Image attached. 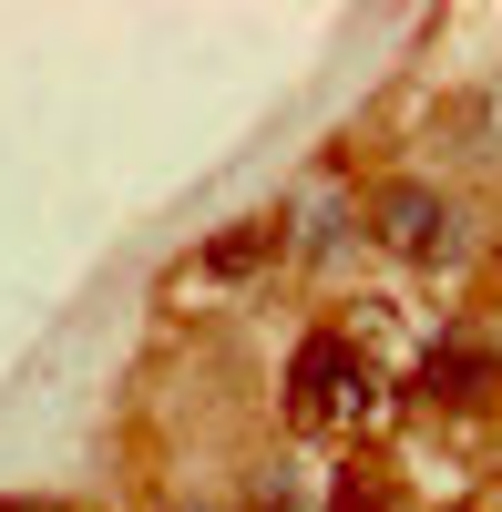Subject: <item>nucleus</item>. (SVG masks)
<instances>
[{"mask_svg": "<svg viewBox=\"0 0 502 512\" xmlns=\"http://www.w3.org/2000/svg\"><path fill=\"white\" fill-rule=\"evenodd\" d=\"M421 400L431 410H492L502 400V349L492 338H441L421 359Z\"/></svg>", "mask_w": 502, "mask_h": 512, "instance_id": "nucleus-2", "label": "nucleus"}, {"mask_svg": "<svg viewBox=\"0 0 502 512\" xmlns=\"http://www.w3.org/2000/svg\"><path fill=\"white\" fill-rule=\"evenodd\" d=\"M380 236L400 256H451L462 246V216H451V195H431V185H380Z\"/></svg>", "mask_w": 502, "mask_h": 512, "instance_id": "nucleus-3", "label": "nucleus"}, {"mask_svg": "<svg viewBox=\"0 0 502 512\" xmlns=\"http://www.w3.org/2000/svg\"><path fill=\"white\" fill-rule=\"evenodd\" d=\"M369 400H380V379H369L359 338L308 328L298 359H287V410H298V420H369Z\"/></svg>", "mask_w": 502, "mask_h": 512, "instance_id": "nucleus-1", "label": "nucleus"}, {"mask_svg": "<svg viewBox=\"0 0 502 512\" xmlns=\"http://www.w3.org/2000/svg\"><path fill=\"white\" fill-rule=\"evenodd\" d=\"M246 512H308L298 461H257V482H246Z\"/></svg>", "mask_w": 502, "mask_h": 512, "instance_id": "nucleus-4", "label": "nucleus"}, {"mask_svg": "<svg viewBox=\"0 0 502 512\" xmlns=\"http://www.w3.org/2000/svg\"><path fill=\"white\" fill-rule=\"evenodd\" d=\"M318 512H390V492H380V472H339Z\"/></svg>", "mask_w": 502, "mask_h": 512, "instance_id": "nucleus-6", "label": "nucleus"}, {"mask_svg": "<svg viewBox=\"0 0 502 512\" xmlns=\"http://www.w3.org/2000/svg\"><path fill=\"white\" fill-rule=\"evenodd\" d=\"M164 512H216V502H164Z\"/></svg>", "mask_w": 502, "mask_h": 512, "instance_id": "nucleus-8", "label": "nucleus"}, {"mask_svg": "<svg viewBox=\"0 0 502 512\" xmlns=\"http://www.w3.org/2000/svg\"><path fill=\"white\" fill-rule=\"evenodd\" d=\"M0 512H72V502H31V492H11V502H0Z\"/></svg>", "mask_w": 502, "mask_h": 512, "instance_id": "nucleus-7", "label": "nucleus"}, {"mask_svg": "<svg viewBox=\"0 0 502 512\" xmlns=\"http://www.w3.org/2000/svg\"><path fill=\"white\" fill-rule=\"evenodd\" d=\"M257 256H277V226H236V236H216V246H205V267H216V277H246Z\"/></svg>", "mask_w": 502, "mask_h": 512, "instance_id": "nucleus-5", "label": "nucleus"}]
</instances>
